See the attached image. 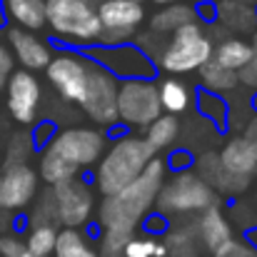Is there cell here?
I'll return each mask as SVG.
<instances>
[{"mask_svg":"<svg viewBox=\"0 0 257 257\" xmlns=\"http://www.w3.org/2000/svg\"><path fill=\"white\" fill-rule=\"evenodd\" d=\"M200 80H202V85L207 87L210 92H225V90H232L237 85V73L210 58L200 68Z\"/></svg>","mask_w":257,"mask_h":257,"instance_id":"484cf974","label":"cell"},{"mask_svg":"<svg viewBox=\"0 0 257 257\" xmlns=\"http://www.w3.org/2000/svg\"><path fill=\"white\" fill-rule=\"evenodd\" d=\"M212 192H227V195H237V192H245L247 185H250V177H240V175H232L222 168L220 158L215 153H205L200 160H197V172H195Z\"/></svg>","mask_w":257,"mask_h":257,"instance_id":"2e32d148","label":"cell"},{"mask_svg":"<svg viewBox=\"0 0 257 257\" xmlns=\"http://www.w3.org/2000/svg\"><path fill=\"white\" fill-rule=\"evenodd\" d=\"M200 110H202L207 117L215 115V122L222 125V117H225V105H222V100L212 97L210 92H202V95H200Z\"/></svg>","mask_w":257,"mask_h":257,"instance_id":"d6a6232c","label":"cell"},{"mask_svg":"<svg viewBox=\"0 0 257 257\" xmlns=\"http://www.w3.org/2000/svg\"><path fill=\"white\" fill-rule=\"evenodd\" d=\"M3 90H5V80H0V92H3Z\"/></svg>","mask_w":257,"mask_h":257,"instance_id":"7bdbcfd3","label":"cell"},{"mask_svg":"<svg viewBox=\"0 0 257 257\" xmlns=\"http://www.w3.org/2000/svg\"><path fill=\"white\" fill-rule=\"evenodd\" d=\"M153 160L148 145L143 143V138L135 135H125L120 138L100 160L97 165V190L110 197L115 192H120L122 187H127L140 172L145 170V165Z\"/></svg>","mask_w":257,"mask_h":257,"instance_id":"7a4b0ae2","label":"cell"},{"mask_svg":"<svg viewBox=\"0 0 257 257\" xmlns=\"http://www.w3.org/2000/svg\"><path fill=\"white\" fill-rule=\"evenodd\" d=\"M215 15L227 30L235 33H252L257 28V10L240 0H220L215 5Z\"/></svg>","mask_w":257,"mask_h":257,"instance_id":"ffe728a7","label":"cell"},{"mask_svg":"<svg viewBox=\"0 0 257 257\" xmlns=\"http://www.w3.org/2000/svg\"><path fill=\"white\" fill-rule=\"evenodd\" d=\"M97 20H100L97 43L102 48L122 45L138 33L140 23L145 20V8L138 0H100Z\"/></svg>","mask_w":257,"mask_h":257,"instance_id":"52a82bcc","label":"cell"},{"mask_svg":"<svg viewBox=\"0 0 257 257\" xmlns=\"http://www.w3.org/2000/svg\"><path fill=\"white\" fill-rule=\"evenodd\" d=\"M155 202L163 215H182L217 205V195L195 172L180 170L170 182H163Z\"/></svg>","mask_w":257,"mask_h":257,"instance_id":"5b68a950","label":"cell"},{"mask_svg":"<svg viewBox=\"0 0 257 257\" xmlns=\"http://www.w3.org/2000/svg\"><path fill=\"white\" fill-rule=\"evenodd\" d=\"M10 73H13V53H10V48L0 40V80H8Z\"/></svg>","mask_w":257,"mask_h":257,"instance_id":"e575fe53","label":"cell"},{"mask_svg":"<svg viewBox=\"0 0 257 257\" xmlns=\"http://www.w3.org/2000/svg\"><path fill=\"white\" fill-rule=\"evenodd\" d=\"M160 92V105L168 115H177V112H185L187 105H190V87L185 85L182 80H175L168 78L163 80V85L158 87Z\"/></svg>","mask_w":257,"mask_h":257,"instance_id":"4316f807","label":"cell"},{"mask_svg":"<svg viewBox=\"0 0 257 257\" xmlns=\"http://www.w3.org/2000/svg\"><path fill=\"white\" fill-rule=\"evenodd\" d=\"M53 252L55 257H97L92 245L87 242V237L83 232H78L75 227H65L63 232H58Z\"/></svg>","mask_w":257,"mask_h":257,"instance_id":"d4e9b609","label":"cell"},{"mask_svg":"<svg viewBox=\"0 0 257 257\" xmlns=\"http://www.w3.org/2000/svg\"><path fill=\"white\" fill-rule=\"evenodd\" d=\"M197 13V20H215L217 15H215V5H210V3H200V8L195 10Z\"/></svg>","mask_w":257,"mask_h":257,"instance_id":"d590c367","label":"cell"},{"mask_svg":"<svg viewBox=\"0 0 257 257\" xmlns=\"http://www.w3.org/2000/svg\"><path fill=\"white\" fill-rule=\"evenodd\" d=\"M87 65H90V60L78 53H60L48 63L45 73H48V80L53 83V87L68 102L80 105L87 85Z\"/></svg>","mask_w":257,"mask_h":257,"instance_id":"8fae6325","label":"cell"},{"mask_svg":"<svg viewBox=\"0 0 257 257\" xmlns=\"http://www.w3.org/2000/svg\"><path fill=\"white\" fill-rule=\"evenodd\" d=\"M80 107L100 125H112L117 120V80L102 65H87V85Z\"/></svg>","mask_w":257,"mask_h":257,"instance_id":"9c48e42d","label":"cell"},{"mask_svg":"<svg viewBox=\"0 0 257 257\" xmlns=\"http://www.w3.org/2000/svg\"><path fill=\"white\" fill-rule=\"evenodd\" d=\"M252 53H250V60L247 65L237 73V83L247 85L250 90H257V30H252Z\"/></svg>","mask_w":257,"mask_h":257,"instance_id":"4dcf8cb0","label":"cell"},{"mask_svg":"<svg viewBox=\"0 0 257 257\" xmlns=\"http://www.w3.org/2000/svg\"><path fill=\"white\" fill-rule=\"evenodd\" d=\"M165 182V163L153 158L127 187L110 195L100 205L102 225V252L100 255H122V247L133 240L138 222L155 205L158 192Z\"/></svg>","mask_w":257,"mask_h":257,"instance_id":"6da1fadb","label":"cell"},{"mask_svg":"<svg viewBox=\"0 0 257 257\" xmlns=\"http://www.w3.org/2000/svg\"><path fill=\"white\" fill-rule=\"evenodd\" d=\"M197 235H200L202 247L210 250V252L220 250L225 242L232 240V227H230V222L225 220V215L217 205L202 210V217L197 222Z\"/></svg>","mask_w":257,"mask_h":257,"instance_id":"ac0fdd59","label":"cell"},{"mask_svg":"<svg viewBox=\"0 0 257 257\" xmlns=\"http://www.w3.org/2000/svg\"><path fill=\"white\" fill-rule=\"evenodd\" d=\"M45 153L55 155L58 160L68 163L70 168L80 172L102 158L105 135L92 127H70V130H63L60 135H55L48 143Z\"/></svg>","mask_w":257,"mask_h":257,"instance_id":"ba28073f","label":"cell"},{"mask_svg":"<svg viewBox=\"0 0 257 257\" xmlns=\"http://www.w3.org/2000/svg\"><path fill=\"white\" fill-rule=\"evenodd\" d=\"M92 58H97L110 75H122L125 80H150L155 68L150 65V58L135 48V45H112V48H97L92 50Z\"/></svg>","mask_w":257,"mask_h":257,"instance_id":"4fadbf2b","label":"cell"},{"mask_svg":"<svg viewBox=\"0 0 257 257\" xmlns=\"http://www.w3.org/2000/svg\"><path fill=\"white\" fill-rule=\"evenodd\" d=\"M163 115L160 92L153 80H125L117 85V120L130 127H148Z\"/></svg>","mask_w":257,"mask_h":257,"instance_id":"8992f818","label":"cell"},{"mask_svg":"<svg viewBox=\"0 0 257 257\" xmlns=\"http://www.w3.org/2000/svg\"><path fill=\"white\" fill-rule=\"evenodd\" d=\"M5 95H8V112L18 122L30 125L40 105V83L35 80V75H30L28 70L10 73L5 80Z\"/></svg>","mask_w":257,"mask_h":257,"instance_id":"5bb4252c","label":"cell"},{"mask_svg":"<svg viewBox=\"0 0 257 257\" xmlns=\"http://www.w3.org/2000/svg\"><path fill=\"white\" fill-rule=\"evenodd\" d=\"M38 192V172L30 165H8L0 170V212L23 210Z\"/></svg>","mask_w":257,"mask_h":257,"instance_id":"7c38bea8","label":"cell"},{"mask_svg":"<svg viewBox=\"0 0 257 257\" xmlns=\"http://www.w3.org/2000/svg\"><path fill=\"white\" fill-rule=\"evenodd\" d=\"M247 240H250V245L257 250V227H252V230L247 232Z\"/></svg>","mask_w":257,"mask_h":257,"instance_id":"f35d334b","label":"cell"},{"mask_svg":"<svg viewBox=\"0 0 257 257\" xmlns=\"http://www.w3.org/2000/svg\"><path fill=\"white\" fill-rule=\"evenodd\" d=\"M187 23H200L195 8H192V5H185V3H172V5H165L160 13L153 15V20H150V33L172 35L177 28H182V25H187Z\"/></svg>","mask_w":257,"mask_h":257,"instance_id":"44dd1931","label":"cell"},{"mask_svg":"<svg viewBox=\"0 0 257 257\" xmlns=\"http://www.w3.org/2000/svg\"><path fill=\"white\" fill-rule=\"evenodd\" d=\"M215 257H257V250L250 242H237V240H230L225 242L220 250L212 252Z\"/></svg>","mask_w":257,"mask_h":257,"instance_id":"1f68e13d","label":"cell"},{"mask_svg":"<svg viewBox=\"0 0 257 257\" xmlns=\"http://www.w3.org/2000/svg\"><path fill=\"white\" fill-rule=\"evenodd\" d=\"M165 245V255L170 257H200V235H197V227H180V230H172L168 232V240L163 242Z\"/></svg>","mask_w":257,"mask_h":257,"instance_id":"cb8c5ba5","label":"cell"},{"mask_svg":"<svg viewBox=\"0 0 257 257\" xmlns=\"http://www.w3.org/2000/svg\"><path fill=\"white\" fill-rule=\"evenodd\" d=\"M97 257H122V255H97Z\"/></svg>","mask_w":257,"mask_h":257,"instance_id":"ee69618b","label":"cell"},{"mask_svg":"<svg viewBox=\"0 0 257 257\" xmlns=\"http://www.w3.org/2000/svg\"><path fill=\"white\" fill-rule=\"evenodd\" d=\"M185 160H190L185 153H175V155H170V160H168V163H170V168H182V165H187Z\"/></svg>","mask_w":257,"mask_h":257,"instance_id":"74e56055","label":"cell"},{"mask_svg":"<svg viewBox=\"0 0 257 257\" xmlns=\"http://www.w3.org/2000/svg\"><path fill=\"white\" fill-rule=\"evenodd\" d=\"M5 23V15H3V8H0V25Z\"/></svg>","mask_w":257,"mask_h":257,"instance_id":"b9f144b4","label":"cell"},{"mask_svg":"<svg viewBox=\"0 0 257 257\" xmlns=\"http://www.w3.org/2000/svg\"><path fill=\"white\" fill-rule=\"evenodd\" d=\"M25 252V242H20L13 235L0 237V257H20Z\"/></svg>","mask_w":257,"mask_h":257,"instance_id":"836d02e7","label":"cell"},{"mask_svg":"<svg viewBox=\"0 0 257 257\" xmlns=\"http://www.w3.org/2000/svg\"><path fill=\"white\" fill-rule=\"evenodd\" d=\"M177 133H180V122L175 120V115H160L158 120H153L145 130V138L143 143L148 145L150 155L170 148L172 143L177 140Z\"/></svg>","mask_w":257,"mask_h":257,"instance_id":"7402d4cb","label":"cell"},{"mask_svg":"<svg viewBox=\"0 0 257 257\" xmlns=\"http://www.w3.org/2000/svg\"><path fill=\"white\" fill-rule=\"evenodd\" d=\"M30 150H33V138L25 135V133H15V135L10 138V145H8L5 165H3V168H8V165H28L25 160H28Z\"/></svg>","mask_w":257,"mask_h":257,"instance_id":"f546056e","label":"cell"},{"mask_svg":"<svg viewBox=\"0 0 257 257\" xmlns=\"http://www.w3.org/2000/svg\"><path fill=\"white\" fill-rule=\"evenodd\" d=\"M53 205H55V220H60L65 227H80L85 225L92 212V190L80 177L53 185L50 187Z\"/></svg>","mask_w":257,"mask_h":257,"instance_id":"30bf717a","label":"cell"},{"mask_svg":"<svg viewBox=\"0 0 257 257\" xmlns=\"http://www.w3.org/2000/svg\"><path fill=\"white\" fill-rule=\"evenodd\" d=\"M217 158H220L222 168L232 175L250 177L252 172H257V150L245 138H232L230 143H225V148Z\"/></svg>","mask_w":257,"mask_h":257,"instance_id":"d6986e66","label":"cell"},{"mask_svg":"<svg viewBox=\"0 0 257 257\" xmlns=\"http://www.w3.org/2000/svg\"><path fill=\"white\" fill-rule=\"evenodd\" d=\"M122 257H165V245L155 237H133L122 247Z\"/></svg>","mask_w":257,"mask_h":257,"instance_id":"f1b7e54d","label":"cell"},{"mask_svg":"<svg viewBox=\"0 0 257 257\" xmlns=\"http://www.w3.org/2000/svg\"><path fill=\"white\" fill-rule=\"evenodd\" d=\"M212 58V40L202 33L200 23H187L172 33L160 53V68L172 75L200 70Z\"/></svg>","mask_w":257,"mask_h":257,"instance_id":"277c9868","label":"cell"},{"mask_svg":"<svg viewBox=\"0 0 257 257\" xmlns=\"http://www.w3.org/2000/svg\"><path fill=\"white\" fill-rule=\"evenodd\" d=\"M197 3H207V0H197Z\"/></svg>","mask_w":257,"mask_h":257,"instance_id":"bcb514c9","label":"cell"},{"mask_svg":"<svg viewBox=\"0 0 257 257\" xmlns=\"http://www.w3.org/2000/svg\"><path fill=\"white\" fill-rule=\"evenodd\" d=\"M5 20L15 23L23 30H43L45 23V0H0Z\"/></svg>","mask_w":257,"mask_h":257,"instance_id":"e0dca14e","label":"cell"},{"mask_svg":"<svg viewBox=\"0 0 257 257\" xmlns=\"http://www.w3.org/2000/svg\"><path fill=\"white\" fill-rule=\"evenodd\" d=\"M5 35H8V45L15 53V60L25 70H45L48 63L53 60V50L48 48V43L35 38L33 33L23 28H8Z\"/></svg>","mask_w":257,"mask_h":257,"instance_id":"9a60e30c","label":"cell"},{"mask_svg":"<svg viewBox=\"0 0 257 257\" xmlns=\"http://www.w3.org/2000/svg\"><path fill=\"white\" fill-rule=\"evenodd\" d=\"M20 257H33V255H30V252H23V255H20Z\"/></svg>","mask_w":257,"mask_h":257,"instance_id":"f6af8a7d","label":"cell"},{"mask_svg":"<svg viewBox=\"0 0 257 257\" xmlns=\"http://www.w3.org/2000/svg\"><path fill=\"white\" fill-rule=\"evenodd\" d=\"M242 138H245V140H247V143H250V145L257 150V117H252V120H250V125L245 127V135H242Z\"/></svg>","mask_w":257,"mask_h":257,"instance_id":"8d00e7d4","label":"cell"},{"mask_svg":"<svg viewBox=\"0 0 257 257\" xmlns=\"http://www.w3.org/2000/svg\"><path fill=\"white\" fill-rule=\"evenodd\" d=\"M240 3H245V5H252V8L257 5V0H240Z\"/></svg>","mask_w":257,"mask_h":257,"instance_id":"60d3db41","label":"cell"},{"mask_svg":"<svg viewBox=\"0 0 257 257\" xmlns=\"http://www.w3.org/2000/svg\"><path fill=\"white\" fill-rule=\"evenodd\" d=\"M95 0H45V23L63 40L95 43L100 35V20Z\"/></svg>","mask_w":257,"mask_h":257,"instance_id":"3957f363","label":"cell"},{"mask_svg":"<svg viewBox=\"0 0 257 257\" xmlns=\"http://www.w3.org/2000/svg\"><path fill=\"white\" fill-rule=\"evenodd\" d=\"M250 53H252L250 43H245V40H240V38H225V40L212 50V60H217L220 65H225V68L240 73V70L247 65Z\"/></svg>","mask_w":257,"mask_h":257,"instance_id":"603a6c76","label":"cell"},{"mask_svg":"<svg viewBox=\"0 0 257 257\" xmlns=\"http://www.w3.org/2000/svg\"><path fill=\"white\" fill-rule=\"evenodd\" d=\"M153 3H155V5H163V8H165V5H172V3H177V0H153Z\"/></svg>","mask_w":257,"mask_h":257,"instance_id":"ab89813d","label":"cell"},{"mask_svg":"<svg viewBox=\"0 0 257 257\" xmlns=\"http://www.w3.org/2000/svg\"><path fill=\"white\" fill-rule=\"evenodd\" d=\"M55 227L53 225H35L28 235V242H25V252H30L33 257H48L53 255L55 250Z\"/></svg>","mask_w":257,"mask_h":257,"instance_id":"83f0119b","label":"cell"}]
</instances>
